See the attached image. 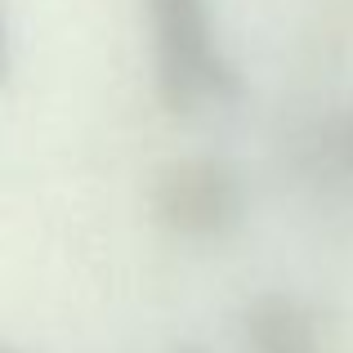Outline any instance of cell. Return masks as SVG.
Segmentation results:
<instances>
[{
    "label": "cell",
    "instance_id": "cell-3",
    "mask_svg": "<svg viewBox=\"0 0 353 353\" xmlns=\"http://www.w3.org/2000/svg\"><path fill=\"white\" fill-rule=\"evenodd\" d=\"M246 353H327L322 327L291 295H259L241 322Z\"/></svg>",
    "mask_w": 353,
    "mask_h": 353
},
{
    "label": "cell",
    "instance_id": "cell-4",
    "mask_svg": "<svg viewBox=\"0 0 353 353\" xmlns=\"http://www.w3.org/2000/svg\"><path fill=\"white\" fill-rule=\"evenodd\" d=\"M0 68H5V23H0Z\"/></svg>",
    "mask_w": 353,
    "mask_h": 353
},
{
    "label": "cell",
    "instance_id": "cell-2",
    "mask_svg": "<svg viewBox=\"0 0 353 353\" xmlns=\"http://www.w3.org/2000/svg\"><path fill=\"white\" fill-rule=\"evenodd\" d=\"M157 215L188 237H215L237 224L241 215V183L219 161H179L157 179Z\"/></svg>",
    "mask_w": 353,
    "mask_h": 353
},
{
    "label": "cell",
    "instance_id": "cell-5",
    "mask_svg": "<svg viewBox=\"0 0 353 353\" xmlns=\"http://www.w3.org/2000/svg\"><path fill=\"white\" fill-rule=\"evenodd\" d=\"M0 353H14V349H0Z\"/></svg>",
    "mask_w": 353,
    "mask_h": 353
},
{
    "label": "cell",
    "instance_id": "cell-1",
    "mask_svg": "<svg viewBox=\"0 0 353 353\" xmlns=\"http://www.w3.org/2000/svg\"><path fill=\"white\" fill-rule=\"evenodd\" d=\"M143 18L152 41L157 94L170 112L192 117L233 103L241 81L215 32L210 0H143Z\"/></svg>",
    "mask_w": 353,
    "mask_h": 353
}]
</instances>
